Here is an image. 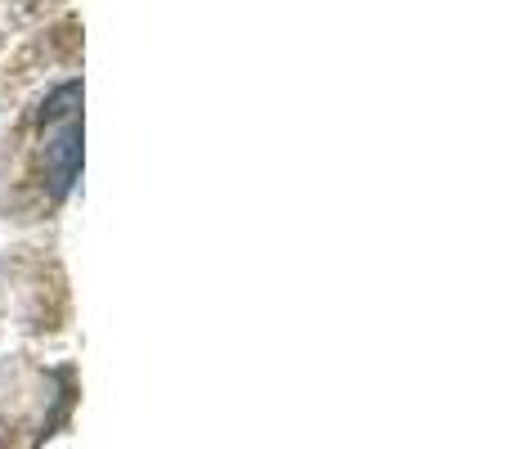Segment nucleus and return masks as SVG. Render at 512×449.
I'll return each mask as SVG.
<instances>
[{
  "mask_svg": "<svg viewBox=\"0 0 512 449\" xmlns=\"http://www.w3.org/2000/svg\"><path fill=\"white\" fill-rule=\"evenodd\" d=\"M41 153L50 171V198L63 203L81 171V81L68 77L41 104Z\"/></svg>",
  "mask_w": 512,
  "mask_h": 449,
  "instance_id": "1",
  "label": "nucleus"
}]
</instances>
